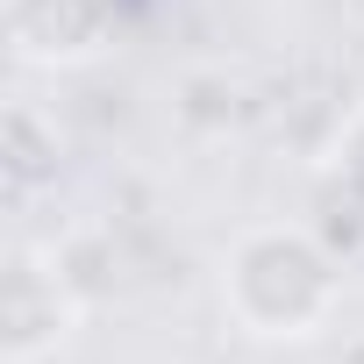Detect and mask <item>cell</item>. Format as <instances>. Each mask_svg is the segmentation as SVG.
<instances>
[{
  "label": "cell",
  "instance_id": "7a4b0ae2",
  "mask_svg": "<svg viewBox=\"0 0 364 364\" xmlns=\"http://www.w3.org/2000/svg\"><path fill=\"white\" fill-rule=\"evenodd\" d=\"M79 321V286L58 272V264H15L8 279V300H0V357L8 364H43L65 350Z\"/></svg>",
  "mask_w": 364,
  "mask_h": 364
},
{
  "label": "cell",
  "instance_id": "6da1fadb",
  "mask_svg": "<svg viewBox=\"0 0 364 364\" xmlns=\"http://www.w3.org/2000/svg\"><path fill=\"white\" fill-rule=\"evenodd\" d=\"M343 300V279H336V257L307 236V229H243L229 264H222V307L250 328V336H272V343H293V336H314L328 328Z\"/></svg>",
  "mask_w": 364,
  "mask_h": 364
},
{
  "label": "cell",
  "instance_id": "3957f363",
  "mask_svg": "<svg viewBox=\"0 0 364 364\" xmlns=\"http://www.w3.org/2000/svg\"><path fill=\"white\" fill-rule=\"evenodd\" d=\"M100 0H8V36L29 65H79L100 50Z\"/></svg>",
  "mask_w": 364,
  "mask_h": 364
},
{
  "label": "cell",
  "instance_id": "277c9868",
  "mask_svg": "<svg viewBox=\"0 0 364 364\" xmlns=\"http://www.w3.org/2000/svg\"><path fill=\"white\" fill-rule=\"evenodd\" d=\"M336 171H343V186L364 193V114L343 129V143H336Z\"/></svg>",
  "mask_w": 364,
  "mask_h": 364
}]
</instances>
